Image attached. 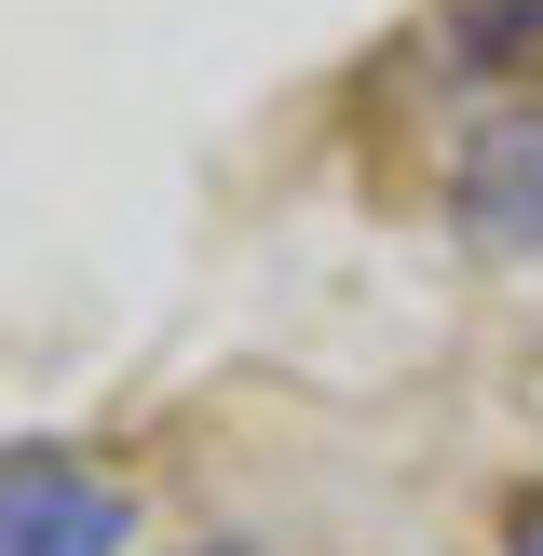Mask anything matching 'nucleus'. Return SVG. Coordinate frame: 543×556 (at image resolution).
Masks as SVG:
<instances>
[{
	"label": "nucleus",
	"mask_w": 543,
	"mask_h": 556,
	"mask_svg": "<svg viewBox=\"0 0 543 556\" xmlns=\"http://www.w3.org/2000/svg\"><path fill=\"white\" fill-rule=\"evenodd\" d=\"M449 41L476 54V68H543V0H476Z\"/></svg>",
	"instance_id": "7ed1b4c3"
},
{
	"label": "nucleus",
	"mask_w": 543,
	"mask_h": 556,
	"mask_svg": "<svg viewBox=\"0 0 543 556\" xmlns=\"http://www.w3.org/2000/svg\"><path fill=\"white\" fill-rule=\"evenodd\" d=\"M449 217L489 258H543V109H476L449 150Z\"/></svg>",
	"instance_id": "f03ea898"
},
{
	"label": "nucleus",
	"mask_w": 543,
	"mask_h": 556,
	"mask_svg": "<svg viewBox=\"0 0 543 556\" xmlns=\"http://www.w3.org/2000/svg\"><path fill=\"white\" fill-rule=\"evenodd\" d=\"M503 556H543V489H516V503H503Z\"/></svg>",
	"instance_id": "20e7f679"
},
{
	"label": "nucleus",
	"mask_w": 543,
	"mask_h": 556,
	"mask_svg": "<svg viewBox=\"0 0 543 556\" xmlns=\"http://www.w3.org/2000/svg\"><path fill=\"white\" fill-rule=\"evenodd\" d=\"M123 543H136V503L81 448H54V434L0 448V556H123Z\"/></svg>",
	"instance_id": "f257e3e1"
}]
</instances>
